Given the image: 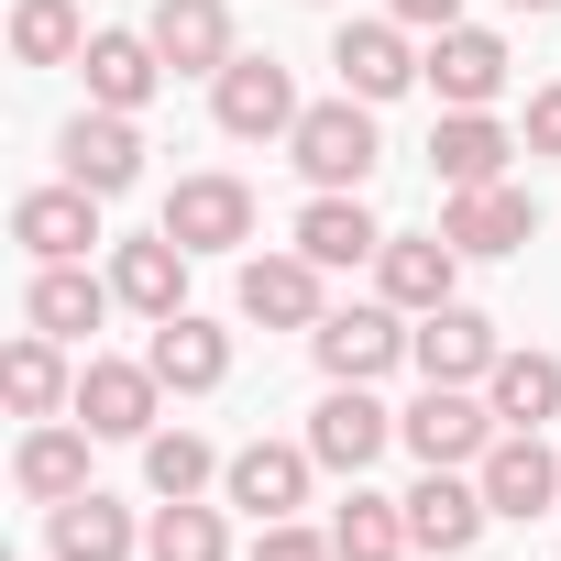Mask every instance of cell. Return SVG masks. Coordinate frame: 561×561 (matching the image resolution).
<instances>
[{"instance_id": "obj_9", "label": "cell", "mask_w": 561, "mask_h": 561, "mask_svg": "<svg viewBox=\"0 0 561 561\" xmlns=\"http://www.w3.org/2000/svg\"><path fill=\"white\" fill-rule=\"evenodd\" d=\"M331 67H342V89H353V100H375V111L419 89V45H408V23H397V12L342 23V34H331Z\"/></svg>"}, {"instance_id": "obj_12", "label": "cell", "mask_w": 561, "mask_h": 561, "mask_svg": "<svg viewBox=\"0 0 561 561\" xmlns=\"http://www.w3.org/2000/svg\"><path fill=\"white\" fill-rule=\"evenodd\" d=\"M154 231H176L187 253H242V242H253V187L220 176V165H209V176H176Z\"/></svg>"}, {"instance_id": "obj_7", "label": "cell", "mask_w": 561, "mask_h": 561, "mask_svg": "<svg viewBox=\"0 0 561 561\" xmlns=\"http://www.w3.org/2000/svg\"><path fill=\"white\" fill-rule=\"evenodd\" d=\"M386 440H397V408H386L375 386H331V397L309 408V451H320V473H342V484H364V473L386 462Z\"/></svg>"}, {"instance_id": "obj_22", "label": "cell", "mask_w": 561, "mask_h": 561, "mask_svg": "<svg viewBox=\"0 0 561 561\" xmlns=\"http://www.w3.org/2000/svg\"><path fill=\"white\" fill-rule=\"evenodd\" d=\"M517 154H528V144H517L495 111H440V133H430V176H440V187H495Z\"/></svg>"}, {"instance_id": "obj_10", "label": "cell", "mask_w": 561, "mask_h": 561, "mask_svg": "<svg viewBox=\"0 0 561 561\" xmlns=\"http://www.w3.org/2000/svg\"><path fill=\"white\" fill-rule=\"evenodd\" d=\"M506 34H484V23H451V34H430V56H419V78L440 89V111H495L506 100Z\"/></svg>"}, {"instance_id": "obj_36", "label": "cell", "mask_w": 561, "mask_h": 561, "mask_svg": "<svg viewBox=\"0 0 561 561\" xmlns=\"http://www.w3.org/2000/svg\"><path fill=\"white\" fill-rule=\"evenodd\" d=\"M386 12H397L408 34H451V23H462V0H386Z\"/></svg>"}, {"instance_id": "obj_3", "label": "cell", "mask_w": 561, "mask_h": 561, "mask_svg": "<svg viewBox=\"0 0 561 561\" xmlns=\"http://www.w3.org/2000/svg\"><path fill=\"white\" fill-rule=\"evenodd\" d=\"M78 430H100V440H154V419H165V375L133 353H89L78 364V408H67Z\"/></svg>"}, {"instance_id": "obj_33", "label": "cell", "mask_w": 561, "mask_h": 561, "mask_svg": "<svg viewBox=\"0 0 561 561\" xmlns=\"http://www.w3.org/2000/svg\"><path fill=\"white\" fill-rule=\"evenodd\" d=\"M220 462H231V451H209L198 430H154V440H144V484H154V495H209Z\"/></svg>"}, {"instance_id": "obj_34", "label": "cell", "mask_w": 561, "mask_h": 561, "mask_svg": "<svg viewBox=\"0 0 561 561\" xmlns=\"http://www.w3.org/2000/svg\"><path fill=\"white\" fill-rule=\"evenodd\" d=\"M253 561H342V550H331V528H309V517H264V528H253Z\"/></svg>"}, {"instance_id": "obj_16", "label": "cell", "mask_w": 561, "mask_h": 561, "mask_svg": "<svg viewBox=\"0 0 561 561\" xmlns=\"http://www.w3.org/2000/svg\"><path fill=\"white\" fill-rule=\"evenodd\" d=\"M484 484L473 473H451V462H419V484H408V539L419 550H440V561H462L473 539H484Z\"/></svg>"}, {"instance_id": "obj_13", "label": "cell", "mask_w": 561, "mask_h": 561, "mask_svg": "<svg viewBox=\"0 0 561 561\" xmlns=\"http://www.w3.org/2000/svg\"><path fill=\"white\" fill-rule=\"evenodd\" d=\"M473 484H484V506H495V517H517V528H528V517H550V506H561V451H550L539 430H495V451L473 462Z\"/></svg>"}, {"instance_id": "obj_37", "label": "cell", "mask_w": 561, "mask_h": 561, "mask_svg": "<svg viewBox=\"0 0 561 561\" xmlns=\"http://www.w3.org/2000/svg\"><path fill=\"white\" fill-rule=\"evenodd\" d=\"M506 12H539V23H550V12H561V0H506Z\"/></svg>"}, {"instance_id": "obj_17", "label": "cell", "mask_w": 561, "mask_h": 561, "mask_svg": "<svg viewBox=\"0 0 561 561\" xmlns=\"http://www.w3.org/2000/svg\"><path fill=\"white\" fill-rule=\"evenodd\" d=\"M187 242L176 231H133V242H111V298L133 309V320H176L187 309Z\"/></svg>"}, {"instance_id": "obj_30", "label": "cell", "mask_w": 561, "mask_h": 561, "mask_svg": "<svg viewBox=\"0 0 561 561\" xmlns=\"http://www.w3.org/2000/svg\"><path fill=\"white\" fill-rule=\"evenodd\" d=\"M331 550H342V561H408V550H419V539H408V495L353 484V495L331 506Z\"/></svg>"}, {"instance_id": "obj_15", "label": "cell", "mask_w": 561, "mask_h": 561, "mask_svg": "<svg viewBox=\"0 0 561 561\" xmlns=\"http://www.w3.org/2000/svg\"><path fill=\"white\" fill-rule=\"evenodd\" d=\"M408 364H419L430 386H484V375L506 364V342H495V320H484V309H462V298H451V309H430V320L408 331Z\"/></svg>"}, {"instance_id": "obj_24", "label": "cell", "mask_w": 561, "mask_h": 561, "mask_svg": "<svg viewBox=\"0 0 561 561\" xmlns=\"http://www.w3.org/2000/svg\"><path fill=\"white\" fill-rule=\"evenodd\" d=\"M89 440H100V430H78V419H34V430H23V451H12V484H23L34 506L89 495Z\"/></svg>"}, {"instance_id": "obj_26", "label": "cell", "mask_w": 561, "mask_h": 561, "mask_svg": "<svg viewBox=\"0 0 561 561\" xmlns=\"http://www.w3.org/2000/svg\"><path fill=\"white\" fill-rule=\"evenodd\" d=\"M111 309H122V298H111V275H89V264H34V287H23V320L56 331V342H89Z\"/></svg>"}, {"instance_id": "obj_28", "label": "cell", "mask_w": 561, "mask_h": 561, "mask_svg": "<svg viewBox=\"0 0 561 561\" xmlns=\"http://www.w3.org/2000/svg\"><path fill=\"white\" fill-rule=\"evenodd\" d=\"M0 386H12L23 419H67L78 408V375H67V342L56 331H23L12 353H0Z\"/></svg>"}, {"instance_id": "obj_6", "label": "cell", "mask_w": 561, "mask_h": 561, "mask_svg": "<svg viewBox=\"0 0 561 561\" xmlns=\"http://www.w3.org/2000/svg\"><path fill=\"white\" fill-rule=\"evenodd\" d=\"M495 408H484V386H419V408L397 419V440L419 451V462H451V473H473L484 451H495Z\"/></svg>"}, {"instance_id": "obj_18", "label": "cell", "mask_w": 561, "mask_h": 561, "mask_svg": "<svg viewBox=\"0 0 561 561\" xmlns=\"http://www.w3.org/2000/svg\"><path fill=\"white\" fill-rule=\"evenodd\" d=\"M12 242L34 253V264H89V242H100V187H34V198H12Z\"/></svg>"}, {"instance_id": "obj_32", "label": "cell", "mask_w": 561, "mask_h": 561, "mask_svg": "<svg viewBox=\"0 0 561 561\" xmlns=\"http://www.w3.org/2000/svg\"><path fill=\"white\" fill-rule=\"evenodd\" d=\"M12 56H23V67H78V56H89L78 0H12Z\"/></svg>"}, {"instance_id": "obj_20", "label": "cell", "mask_w": 561, "mask_h": 561, "mask_svg": "<svg viewBox=\"0 0 561 561\" xmlns=\"http://www.w3.org/2000/svg\"><path fill=\"white\" fill-rule=\"evenodd\" d=\"M242 320H264V331H320L331 320V298H320V264L287 242V253H253L242 264Z\"/></svg>"}, {"instance_id": "obj_4", "label": "cell", "mask_w": 561, "mask_h": 561, "mask_svg": "<svg viewBox=\"0 0 561 561\" xmlns=\"http://www.w3.org/2000/svg\"><path fill=\"white\" fill-rule=\"evenodd\" d=\"M298 111H309V100H298V78L275 67V56H231V67L209 78V122H220L231 144H287Z\"/></svg>"}, {"instance_id": "obj_29", "label": "cell", "mask_w": 561, "mask_h": 561, "mask_svg": "<svg viewBox=\"0 0 561 561\" xmlns=\"http://www.w3.org/2000/svg\"><path fill=\"white\" fill-rule=\"evenodd\" d=\"M484 408H495L506 430H550V419H561V353H539V342L506 353V364L484 375Z\"/></svg>"}, {"instance_id": "obj_31", "label": "cell", "mask_w": 561, "mask_h": 561, "mask_svg": "<svg viewBox=\"0 0 561 561\" xmlns=\"http://www.w3.org/2000/svg\"><path fill=\"white\" fill-rule=\"evenodd\" d=\"M144 561H231V517L198 506V495H165L154 528H144Z\"/></svg>"}, {"instance_id": "obj_23", "label": "cell", "mask_w": 561, "mask_h": 561, "mask_svg": "<svg viewBox=\"0 0 561 561\" xmlns=\"http://www.w3.org/2000/svg\"><path fill=\"white\" fill-rule=\"evenodd\" d=\"M154 56L176 67V78H220L242 45H231V0H154Z\"/></svg>"}, {"instance_id": "obj_19", "label": "cell", "mask_w": 561, "mask_h": 561, "mask_svg": "<svg viewBox=\"0 0 561 561\" xmlns=\"http://www.w3.org/2000/svg\"><path fill=\"white\" fill-rule=\"evenodd\" d=\"M298 253H309L320 275H353V264L386 253V220L364 209V187H309V209H298Z\"/></svg>"}, {"instance_id": "obj_1", "label": "cell", "mask_w": 561, "mask_h": 561, "mask_svg": "<svg viewBox=\"0 0 561 561\" xmlns=\"http://www.w3.org/2000/svg\"><path fill=\"white\" fill-rule=\"evenodd\" d=\"M287 154H298V176L309 187H364L375 165H386V133H375V100H309L298 111V133H287Z\"/></svg>"}, {"instance_id": "obj_11", "label": "cell", "mask_w": 561, "mask_h": 561, "mask_svg": "<svg viewBox=\"0 0 561 561\" xmlns=\"http://www.w3.org/2000/svg\"><path fill=\"white\" fill-rule=\"evenodd\" d=\"M56 165L78 176V187H100V198H122L133 176H144V111H78L67 133H56Z\"/></svg>"}, {"instance_id": "obj_14", "label": "cell", "mask_w": 561, "mask_h": 561, "mask_svg": "<svg viewBox=\"0 0 561 561\" xmlns=\"http://www.w3.org/2000/svg\"><path fill=\"white\" fill-rule=\"evenodd\" d=\"M451 287H462L451 231H386V253H375V298H386V309L430 320V309H451Z\"/></svg>"}, {"instance_id": "obj_21", "label": "cell", "mask_w": 561, "mask_h": 561, "mask_svg": "<svg viewBox=\"0 0 561 561\" xmlns=\"http://www.w3.org/2000/svg\"><path fill=\"white\" fill-rule=\"evenodd\" d=\"M144 364L165 375V397H220V386H231V331L198 320V309H176V320H154Z\"/></svg>"}, {"instance_id": "obj_2", "label": "cell", "mask_w": 561, "mask_h": 561, "mask_svg": "<svg viewBox=\"0 0 561 561\" xmlns=\"http://www.w3.org/2000/svg\"><path fill=\"white\" fill-rule=\"evenodd\" d=\"M408 309H386V298H353V309H331L320 331H309V353H320V375L331 386H386L397 364H408Z\"/></svg>"}, {"instance_id": "obj_35", "label": "cell", "mask_w": 561, "mask_h": 561, "mask_svg": "<svg viewBox=\"0 0 561 561\" xmlns=\"http://www.w3.org/2000/svg\"><path fill=\"white\" fill-rule=\"evenodd\" d=\"M517 144H528V154H561V78H550V89H528V122H517Z\"/></svg>"}, {"instance_id": "obj_25", "label": "cell", "mask_w": 561, "mask_h": 561, "mask_svg": "<svg viewBox=\"0 0 561 561\" xmlns=\"http://www.w3.org/2000/svg\"><path fill=\"white\" fill-rule=\"evenodd\" d=\"M45 550H56V561H133V550H144V528H133V506H122V495H100V484H89V495L45 506Z\"/></svg>"}, {"instance_id": "obj_5", "label": "cell", "mask_w": 561, "mask_h": 561, "mask_svg": "<svg viewBox=\"0 0 561 561\" xmlns=\"http://www.w3.org/2000/svg\"><path fill=\"white\" fill-rule=\"evenodd\" d=\"M440 231H451L462 264H495V253H528V242H539V198H528L517 176H495V187H440Z\"/></svg>"}, {"instance_id": "obj_8", "label": "cell", "mask_w": 561, "mask_h": 561, "mask_svg": "<svg viewBox=\"0 0 561 561\" xmlns=\"http://www.w3.org/2000/svg\"><path fill=\"white\" fill-rule=\"evenodd\" d=\"M309 473H320L309 440H242V451L220 462V506H242L253 528H264V517H298V506H309Z\"/></svg>"}, {"instance_id": "obj_27", "label": "cell", "mask_w": 561, "mask_h": 561, "mask_svg": "<svg viewBox=\"0 0 561 561\" xmlns=\"http://www.w3.org/2000/svg\"><path fill=\"white\" fill-rule=\"evenodd\" d=\"M78 67H89V100H100V111H144V100L176 78V67L154 56V34H122V23H111V34H89V56H78Z\"/></svg>"}]
</instances>
